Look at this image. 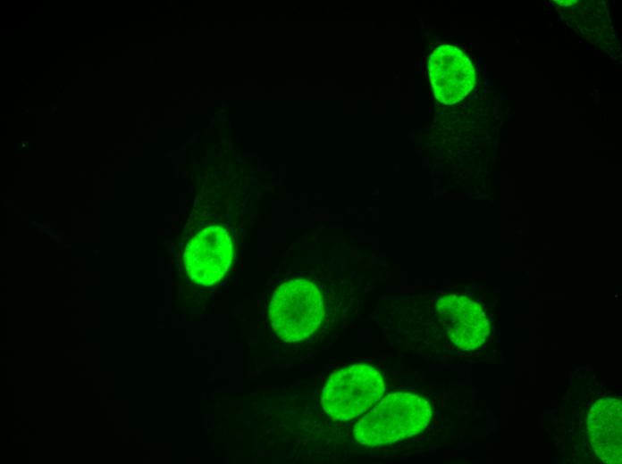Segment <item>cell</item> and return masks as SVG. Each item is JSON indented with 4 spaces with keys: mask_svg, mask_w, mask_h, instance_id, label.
Wrapping results in <instances>:
<instances>
[{
    "mask_svg": "<svg viewBox=\"0 0 622 464\" xmlns=\"http://www.w3.org/2000/svg\"><path fill=\"white\" fill-rule=\"evenodd\" d=\"M431 417V404L425 398L412 393H393L359 419L354 436L365 445L389 444L424 431Z\"/></svg>",
    "mask_w": 622,
    "mask_h": 464,
    "instance_id": "obj_1",
    "label": "cell"
},
{
    "mask_svg": "<svg viewBox=\"0 0 622 464\" xmlns=\"http://www.w3.org/2000/svg\"><path fill=\"white\" fill-rule=\"evenodd\" d=\"M324 302L318 288L306 279L282 284L270 304V322L276 335L286 342L308 337L324 317Z\"/></svg>",
    "mask_w": 622,
    "mask_h": 464,
    "instance_id": "obj_2",
    "label": "cell"
},
{
    "mask_svg": "<svg viewBox=\"0 0 622 464\" xmlns=\"http://www.w3.org/2000/svg\"><path fill=\"white\" fill-rule=\"evenodd\" d=\"M384 381L374 368L357 364L332 374L322 394L324 410L339 420L354 418L377 402L384 393Z\"/></svg>",
    "mask_w": 622,
    "mask_h": 464,
    "instance_id": "obj_3",
    "label": "cell"
},
{
    "mask_svg": "<svg viewBox=\"0 0 622 464\" xmlns=\"http://www.w3.org/2000/svg\"><path fill=\"white\" fill-rule=\"evenodd\" d=\"M435 311L449 341L458 350L473 351L488 340L490 321L476 302L460 294H446L437 300Z\"/></svg>",
    "mask_w": 622,
    "mask_h": 464,
    "instance_id": "obj_4",
    "label": "cell"
},
{
    "mask_svg": "<svg viewBox=\"0 0 622 464\" xmlns=\"http://www.w3.org/2000/svg\"><path fill=\"white\" fill-rule=\"evenodd\" d=\"M232 258V244L227 230L211 226L202 229L187 244L184 264L197 283L211 286L227 271Z\"/></svg>",
    "mask_w": 622,
    "mask_h": 464,
    "instance_id": "obj_5",
    "label": "cell"
},
{
    "mask_svg": "<svg viewBox=\"0 0 622 464\" xmlns=\"http://www.w3.org/2000/svg\"><path fill=\"white\" fill-rule=\"evenodd\" d=\"M428 73L435 98L445 104L459 102L475 83V72L469 58L458 47L450 45L433 50L428 62Z\"/></svg>",
    "mask_w": 622,
    "mask_h": 464,
    "instance_id": "obj_6",
    "label": "cell"
},
{
    "mask_svg": "<svg viewBox=\"0 0 622 464\" xmlns=\"http://www.w3.org/2000/svg\"><path fill=\"white\" fill-rule=\"evenodd\" d=\"M588 435L599 460L609 464L622 460V403L616 398L597 401L588 414Z\"/></svg>",
    "mask_w": 622,
    "mask_h": 464,
    "instance_id": "obj_7",
    "label": "cell"
}]
</instances>
